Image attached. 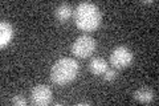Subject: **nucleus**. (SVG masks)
<instances>
[{
    "mask_svg": "<svg viewBox=\"0 0 159 106\" xmlns=\"http://www.w3.org/2000/svg\"><path fill=\"white\" fill-rule=\"evenodd\" d=\"M80 72V65L74 58L62 57L53 64L51 69V80L53 84L64 86L72 82Z\"/></svg>",
    "mask_w": 159,
    "mask_h": 106,
    "instance_id": "nucleus-2",
    "label": "nucleus"
},
{
    "mask_svg": "<svg viewBox=\"0 0 159 106\" xmlns=\"http://www.w3.org/2000/svg\"><path fill=\"white\" fill-rule=\"evenodd\" d=\"M73 16L77 28L85 32L97 29L102 21V15L99 8L90 2L80 3L73 11Z\"/></svg>",
    "mask_w": 159,
    "mask_h": 106,
    "instance_id": "nucleus-1",
    "label": "nucleus"
},
{
    "mask_svg": "<svg viewBox=\"0 0 159 106\" xmlns=\"http://www.w3.org/2000/svg\"><path fill=\"white\" fill-rule=\"evenodd\" d=\"M11 102H12V105H16V106H24V105L27 104V99L24 98L23 95L16 94V95H13V97H12Z\"/></svg>",
    "mask_w": 159,
    "mask_h": 106,
    "instance_id": "nucleus-10",
    "label": "nucleus"
},
{
    "mask_svg": "<svg viewBox=\"0 0 159 106\" xmlns=\"http://www.w3.org/2000/svg\"><path fill=\"white\" fill-rule=\"evenodd\" d=\"M133 52L127 47L119 45V47L114 48L110 54V64L114 69H122L129 67L133 62Z\"/></svg>",
    "mask_w": 159,
    "mask_h": 106,
    "instance_id": "nucleus-4",
    "label": "nucleus"
},
{
    "mask_svg": "<svg viewBox=\"0 0 159 106\" xmlns=\"http://www.w3.org/2000/svg\"><path fill=\"white\" fill-rule=\"evenodd\" d=\"M94 49H96V40L89 35L78 36L72 45V53L80 58L89 57L94 52Z\"/></svg>",
    "mask_w": 159,
    "mask_h": 106,
    "instance_id": "nucleus-3",
    "label": "nucleus"
},
{
    "mask_svg": "<svg viewBox=\"0 0 159 106\" xmlns=\"http://www.w3.org/2000/svg\"><path fill=\"white\" fill-rule=\"evenodd\" d=\"M133 97H134V99L141 104H150L154 99V92L148 88H141L134 93Z\"/></svg>",
    "mask_w": 159,
    "mask_h": 106,
    "instance_id": "nucleus-9",
    "label": "nucleus"
},
{
    "mask_svg": "<svg viewBox=\"0 0 159 106\" xmlns=\"http://www.w3.org/2000/svg\"><path fill=\"white\" fill-rule=\"evenodd\" d=\"M31 102L37 106H47L52 102V90L47 85H36L31 92Z\"/></svg>",
    "mask_w": 159,
    "mask_h": 106,
    "instance_id": "nucleus-5",
    "label": "nucleus"
},
{
    "mask_svg": "<svg viewBox=\"0 0 159 106\" xmlns=\"http://www.w3.org/2000/svg\"><path fill=\"white\" fill-rule=\"evenodd\" d=\"M72 13H73L72 7L66 3H62V4H60L56 8V11H54V17H56L58 23H66L69 17L72 16Z\"/></svg>",
    "mask_w": 159,
    "mask_h": 106,
    "instance_id": "nucleus-8",
    "label": "nucleus"
},
{
    "mask_svg": "<svg viewBox=\"0 0 159 106\" xmlns=\"http://www.w3.org/2000/svg\"><path fill=\"white\" fill-rule=\"evenodd\" d=\"M109 69V65L106 62L105 58L102 57H94L92 58L90 64H89V70L94 74V76H101Z\"/></svg>",
    "mask_w": 159,
    "mask_h": 106,
    "instance_id": "nucleus-7",
    "label": "nucleus"
},
{
    "mask_svg": "<svg viewBox=\"0 0 159 106\" xmlns=\"http://www.w3.org/2000/svg\"><path fill=\"white\" fill-rule=\"evenodd\" d=\"M102 76L106 81H113V80L117 77V72H116V69H107Z\"/></svg>",
    "mask_w": 159,
    "mask_h": 106,
    "instance_id": "nucleus-11",
    "label": "nucleus"
},
{
    "mask_svg": "<svg viewBox=\"0 0 159 106\" xmlns=\"http://www.w3.org/2000/svg\"><path fill=\"white\" fill-rule=\"evenodd\" d=\"M13 37V27L8 21L0 23V47L6 48Z\"/></svg>",
    "mask_w": 159,
    "mask_h": 106,
    "instance_id": "nucleus-6",
    "label": "nucleus"
}]
</instances>
